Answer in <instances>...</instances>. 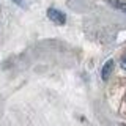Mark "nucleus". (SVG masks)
I'll list each match as a JSON object with an SVG mask.
<instances>
[{
	"label": "nucleus",
	"instance_id": "1",
	"mask_svg": "<svg viewBox=\"0 0 126 126\" xmlns=\"http://www.w3.org/2000/svg\"><path fill=\"white\" fill-rule=\"evenodd\" d=\"M47 17L54 24H57V25H63V24L66 22V16L63 14L60 10H55V8H49V10H47Z\"/></svg>",
	"mask_w": 126,
	"mask_h": 126
},
{
	"label": "nucleus",
	"instance_id": "2",
	"mask_svg": "<svg viewBox=\"0 0 126 126\" xmlns=\"http://www.w3.org/2000/svg\"><path fill=\"white\" fill-rule=\"evenodd\" d=\"M113 69V60H109L107 63H104V66H102V79H107L110 76V73H112Z\"/></svg>",
	"mask_w": 126,
	"mask_h": 126
},
{
	"label": "nucleus",
	"instance_id": "3",
	"mask_svg": "<svg viewBox=\"0 0 126 126\" xmlns=\"http://www.w3.org/2000/svg\"><path fill=\"white\" fill-rule=\"evenodd\" d=\"M107 2L112 6H115V8H118V10H121V11H125V13H126V5H125V3L118 2V0H107Z\"/></svg>",
	"mask_w": 126,
	"mask_h": 126
},
{
	"label": "nucleus",
	"instance_id": "4",
	"mask_svg": "<svg viewBox=\"0 0 126 126\" xmlns=\"http://www.w3.org/2000/svg\"><path fill=\"white\" fill-rule=\"evenodd\" d=\"M121 68L126 71V55H123V58H121Z\"/></svg>",
	"mask_w": 126,
	"mask_h": 126
},
{
	"label": "nucleus",
	"instance_id": "5",
	"mask_svg": "<svg viewBox=\"0 0 126 126\" xmlns=\"http://www.w3.org/2000/svg\"><path fill=\"white\" fill-rule=\"evenodd\" d=\"M14 3H17V5H24V0H14Z\"/></svg>",
	"mask_w": 126,
	"mask_h": 126
}]
</instances>
